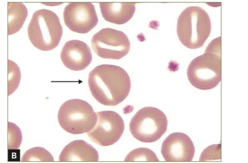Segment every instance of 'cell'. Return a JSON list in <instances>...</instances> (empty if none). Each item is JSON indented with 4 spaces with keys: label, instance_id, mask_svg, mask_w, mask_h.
Listing matches in <instances>:
<instances>
[{
    "label": "cell",
    "instance_id": "cell-1",
    "mask_svg": "<svg viewBox=\"0 0 248 163\" xmlns=\"http://www.w3.org/2000/svg\"><path fill=\"white\" fill-rule=\"evenodd\" d=\"M88 85L92 96L98 102L113 106L128 96L131 81L127 73L120 66L103 64L89 73Z\"/></svg>",
    "mask_w": 248,
    "mask_h": 163
},
{
    "label": "cell",
    "instance_id": "cell-2",
    "mask_svg": "<svg viewBox=\"0 0 248 163\" xmlns=\"http://www.w3.org/2000/svg\"><path fill=\"white\" fill-rule=\"evenodd\" d=\"M220 38L219 37L213 40L205 52L192 60L188 66V80L193 86L198 89H212L221 81Z\"/></svg>",
    "mask_w": 248,
    "mask_h": 163
},
{
    "label": "cell",
    "instance_id": "cell-3",
    "mask_svg": "<svg viewBox=\"0 0 248 163\" xmlns=\"http://www.w3.org/2000/svg\"><path fill=\"white\" fill-rule=\"evenodd\" d=\"M177 34L181 43L190 49L203 46L211 31L209 16L202 7L189 6L179 15Z\"/></svg>",
    "mask_w": 248,
    "mask_h": 163
},
{
    "label": "cell",
    "instance_id": "cell-4",
    "mask_svg": "<svg viewBox=\"0 0 248 163\" xmlns=\"http://www.w3.org/2000/svg\"><path fill=\"white\" fill-rule=\"evenodd\" d=\"M27 32L30 41L35 48L49 51L59 45L62 28L58 16L54 12L41 9L33 13Z\"/></svg>",
    "mask_w": 248,
    "mask_h": 163
},
{
    "label": "cell",
    "instance_id": "cell-5",
    "mask_svg": "<svg viewBox=\"0 0 248 163\" xmlns=\"http://www.w3.org/2000/svg\"><path fill=\"white\" fill-rule=\"evenodd\" d=\"M97 114L86 101L72 99L63 103L58 114L60 126L66 132L78 134L87 133L95 126Z\"/></svg>",
    "mask_w": 248,
    "mask_h": 163
},
{
    "label": "cell",
    "instance_id": "cell-6",
    "mask_svg": "<svg viewBox=\"0 0 248 163\" xmlns=\"http://www.w3.org/2000/svg\"><path fill=\"white\" fill-rule=\"evenodd\" d=\"M167 127L165 114L153 107H145L139 110L129 123V130L133 136L144 143L159 140L166 131Z\"/></svg>",
    "mask_w": 248,
    "mask_h": 163
},
{
    "label": "cell",
    "instance_id": "cell-7",
    "mask_svg": "<svg viewBox=\"0 0 248 163\" xmlns=\"http://www.w3.org/2000/svg\"><path fill=\"white\" fill-rule=\"evenodd\" d=\"M94 52L104 59L118 60L129 51L130 43L123 32L107 28L94 34L91 40Z\"/></svg>",
    "mask_w": 248,
    "mask_h": 163
},
{
    "label": "cell",
    "instance_id": "cell-8",
    "mask_svg": "<svg viewBox=\"0 0 248 163\" xmlns=\"http://www.w3.org/2000/svg\"><path fill=\"white\" fill-rule=\"evenodd\" d=\"M97 119L94 127L87 134L93 142L101 146H109L116 143L124 130L123 118L112 111L97 113Z\"/></svg>",
    "mask_w": 248,
    "mask_h": 163
},
{
    "label": "cell",
    "instance_id": "cell-9",
    "mask_svg": "<svg viewBox=\"0 0 248 163\" xmlns=\"http://www.w3.org/2000/svg\"><path fill=\"white\" fill-rule=\"evenodd\" d=\"M63 20L72 31L86 33L91 31L98 23L94 6L91 2H70L64 8Z\"/></svg>",
    "mask_w": 248,
    "mask_h": 163
},
{
    "label": "cell",
    "instance_id": "cell-10",
    "mask_svg": "<svg viewBox=\"0 0 248 163\" xmlns=\"http://www.w3.org/2000/svg\"><path fill=\"white\" fill-rule=\"evenodd\" d=\"M161 154L165 161L190 162L194 157L195 149L190 137L182 132L170 134L163 142Z\"/></svg>",
    "mask_w": 248,
    "mask_h": 163
},
{
    "label": "cell",
    "instance_id": "cell-11",
    "mask_svg": "<svg viewBox=\"0 0 248 163\" xmlns=\"http://www.w3.org/2000/svg\"><path fill=\"white\" fill-rule=\"evenodd\" d=\"M60 56L63 64L74 71L85 69L92 60L90 48L85 42L78 40L66 42L62 49Z\"/></svg>",
    "mask_w": 248,
    "mask_h": 163
},
{
    "label": "cell",
    "instance_id": "cell-12",
    "mask_svg": "<svg viewBox=\"0 0 248 163\" xmlns=\"http://www.w3.org/2000/svg\"><path fill=\"white\" fill-rule=\"evenodd\" d=\"M59 161H89L99 160L97 150L90 144L82 140L69 143L62 149L59 156Z\"/></svg>",
    "mask_w": 248,
    "mask_h": 163
},
{
    "label": "cell",
    "instance_id": "cell-13",
    "mask_svg": "<svg viewBox=\"0 0 248 163\" xmlns=\"http://www.w3.org/2000/svg\"><path fill=\"white\" fill-rule=\"evenodd\" d=\"M103 17L115 24H123L133 17L136 7L134 2H100Z\"/></svg>",
    "mask_w": 248,
    "mask_h": 163
},
{
    "label": "cell",
    "instance_id": "cell-14",
    "mask_svg": "<svg viewBox=\"0 0 248 163\" xmlns=\"http://www.w3.org/2000/svg\"><path fill=\"white\" fill-rule=\"evenodd\" d=\"M8 34L12 35L19 31L28 16L26 6L20 2H8Z\"/></svg>",
    "mask_w": 248,
    "mask_h": 163
},
{
    "label": "cell",
    "instance_id": "cell-15",
    "mask_svg": "<svg viewBox=\"0 0 248 163\" xmlns=\"http://www.w3.org/2000/svg\"><path fill=\"white\" fill-rule=\"evenodd\" d=\"M22 162H52V155L46 149L41 147H34L27 150L23 155Z\"/></svg>",
    "mask_w": 248,
    "mask_h": 163
},
{
    "label": "cell",
    "instance_id": "cell-16",
    "mask_svg": "<svg viewBox=\"0 0 248 163\" xmlns=\"http://www.w3.org/2000/svg\"><path fill=\"white\" fill-rule=\"evenodd\" d=\"M8 64V96L12 94L18 88L21 80V71L19 66L14 61L9 59Z\"/></svg>",
    "mask_w": 248,
    "mask_h": 163
},
{
    "label": "cell",
    "instance_id": "cell-17",
    "mask_svg": "<svg viewBox=\"0 0 248 163\" xmlns=\"http://www.w3.org/2000/svg\"><path fill=\"white\" fill-rule=\"evenodd\" d=\"M124 161H159L155 154L147 148H139L129 152Z\"/></svg>",
    "mask_w": 248,
    "mask_h": 163
},
{
    "label": "cell",
    "instance_id": "cell-18",
    "mask_svg": "<svg viewBox=\"0 0 248 163\" xmlns=\"http://www.w3.org/2000/svg\"><path fill=\"white\" fill-rule=\"evenodd\" d=\"M8 150L19 148L22 141V135L20 128L15 123L8 122Z\"/></svg>",
    "mask_w": 248,
    "mask_h": 163
}]
</instances>
